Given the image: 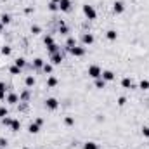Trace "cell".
<instances>
[{
	"label": "cell",
	"instance_id": "obj_1",
	"mask_svg": "<svg viewBox=\"0 0 149 149\" xmlns=\"http://www.w3.org/2000/svg\"><path fill=\"white\" fill-rule=\"evenodd\" d=\"M81 9H83V14H85V17H87L88 21H94V19L97 17V12H95V9H94L92 5H88V3H85V5H83Z\"/></svg>",
	"mask_w": 149,
	"mask_h": 149
},
{
	"label": "cell",
	"instance_id": "obj_2",
	"mask_svg": "<svg viewBox=\"0 0 149 149\" xmlns=\"http://www.w3.org/2000/svg\"><path fill=\"white\" fill-rule=\"evenodd\" d=\"M88 76L90 78H94V80H97V78H101V74H102V70L99 68V66H95V64H92V66H88Z\"/></svg>",
	"mask_w": 149,
	"mask_h": 149
},
{
	"label": "cell",
	"instance_id": "obj_3",
	"mask_svg": "<svg viewBox=\"0 0 149 149\" xmlns=\"http://www.w3.org/2000/svg\"><path fill=\"white\" fill-rule=\"evenodd\" d=\"M45 108H47V109H50V111H56V109L59 108L57 99H56V97H49V99H45Z\"/></svg>",
	"mask_w": 149,
	"mask_h": 149
},
{
	"label": "cell",
	"instance_id": "obj_4",
	"mask_svg": "<svg viewBox=\"0 0 149 149\" xmlns=\"http://www.w3.org/2000/svg\"><path fill=\"white\" fill-rule=\"evenodd\" d=\"M125 10V2L123 0H116L114 3H113V12L114 14H121Z\"/></svg>",
	"mask_w": 149,
	"mask_h": 149
},
{
	"label": "cell",
	"instance_id": "obj_5",
	"mask_svg": "<svg viewBox=\"0 0 149 149\" xmlns=\"http://www.w3.org/2000/svg\"><path fill=\"white\" fill-rule=\"evenodd\" d=\"M50 61H52L50 64H54V66H59V64L64 61V56H63L61 52H56V54H52V56H50Z\"/></svg>",
	"mask_w": 149,
	"mask_h": 149
},
{
	"label": "cell",
	"instance_id": "obj_6",
	"mask_svg": "<svg viewBox=\"0 0 149 149\" xmlns=\"http://www.w3.org/2000/svg\"><path fill=\"white\" fill-rule=\"evenodd\" d=\"M59 10L61 12H70L71 10V0H59Z\"/></svg>",
	"mask_w": 149,
	"mask_h": 149
},
{
	"label": "cell",
	"instance_id": "obj_7",
	"mask_svg": "<svg viewBox=\"0 0 149 149\" xmlns=\"http://www.w3.org/2000/svg\"><path fill=\"white\" fill-rule=\"evenodd\" d=\"M70 54L74 56V57H81V56H85V47H73V49H70Z\"/></svg>",
	"mask_w": 149,
	"mask_h": 149
},
{
	"label": "cell",
	"instance_id": "obj_8",
	"mask_svg": "<svg viewBox=\"0 0 149 149\" xmlns=\"http://www.w3.org/2000/svg\"><path fill=\"white\" fill-rule=\"evenodd\" d=\"M81 42H83V45H92L94 43V35L92 33H83Z\"/></svg>",
	"mask_w": 149,
	"mask_h": 149
},
{
	"label": "cell",
	"instance_id": "obj_9",
	"mask_svg": "<svg viewBox=\"0 0 149 149\" xmlns=\"http://www.w3.org/2000/svg\"><path fill=\"white\" fill-rule=\"evenodd\" d=\"M5 101H7L9 104H17V102H19V95H17V94H12V92H10V94H9V95L5 97Z\"/></svg>",
	"mask_w": 149,
	"mask_h": 149
},
{
	"label": "cell",
	"instance_id": "obj_10",
	"mask_svg": "<svg viewBox=\"0 0 149 149\" xmlns=\"http://www.w3.org/2000/svg\"><path fill=\"white\" fill-rule=\"evenodd\" d=\"M101 78H102L104 81H113V80H114V73H113V71H109V70H106V71H102Z\"/></svg>",
	"mask_w": 149,
	"mask_h": 149
},
{
	"label": "cell",
	"instance_id": "obj_11",
	"mask_svg": "<svg viewBox=\"0 0 149 149\" xmlns=\"http://www.w3.org/2000/svg\"><path fill=\"white\" fill-rule=\"evenodd\" d=\"M121 87H123V88H135V85L132 83L130 78H123V80H121Z\"/></svg>",
	"mask_w": 149,
	"mask_h": 149
},
{
	"label": "cell",
	"instance_id": "obj_12",
	"mask_svg": "<svg viewBox=\"0 0 149 149\" xmlns=\"http://www.w3.org/2000/svg\"><path fill=\"white\" fill-rule=\"evenodd\" d=\"M57 83H59V81H57V78H56V76H49V78H47V87L54 88Z\"/></svg>",
	"mask_w": 149,
	"mask_h": 149
},
{
	"label": "cell",
	"instance_id": "obj_13",
	"mask_svg": "<svg viewBox=\"0 0 149 149\" xmlns=\"http://www.w3.org/2000/svg\"><path fill=\"white\" fill-rule=\"evenodd\" d=\"M28 132H30V134H38V132H40V125H38V123H30Z\"/></svg>",
	"mask_w": 149,
	"mask_h": 149
},
{
	"label": "cell",
	"instance_id": "obj_14",
	"mask_svg": "<svg viewBox=\"0 0 149 149\" xmlns=\"http://www.w3.org/2000/svg\"><path fill=\"white\" fill-rule=\"evenodd\" d=\"M59 33H61V35H68V33H70V30H68V26L64 24V21L59 23Z\"/></svg>",
	"mask_w": 149,
	"mask_h": 149
},
{
	"label": "cell",
	"instance_id": "obj_15",
	"mask_svg": "<svg viewBox=\"0 0 149 149\" xmlns=\"http://www.w3.org/2000/svg\"><path fill=\"white\" fill-rule=\"evenodd\" d=\"M24 85H26V87H33V85H35V76H33V74H28L26 80H24Z\"/></svg>",
	"mask_w": 149,
	"mask_h": 149
},
{
	"label": "cell",
	"instance_id": "obj_16",
	"mask_svg": "<svg viewBox=\"0 0 149 149\" xmlns=\"http://www.w3.org/2000/svg\"><path fill=\"white\" fill-rule=\"evenodd\" d=\"M19 128H21L19 120H12V123H10V130H12V132H19Z\"/></svg>",
	"mask_w": 149,
	"mask_h": 149
},
{
	"label": "cell",
	"instance_id": "obj_17",
	"mask_svg": "<svg viewBox=\"0 0 149 149\" xmlns=\"http://www.w3.org/2000/svg\"><path fill=\"white\" fill-rule=\"evenodd\" d=\"M43 64H45V61H43L42 57H37V59L33 61V66H35L37 70H42V68H43Z\"/></svg>",
	"mask_w": 149,
	"mask_h": 149
},
{
	"label": "cell",
	"instance_id": "obj_18",
	"mask_svg": "<svg viewBox=\"0 0 149 149\" xmlns=\"http://www.w3.org/2000/svg\"><path fill=\"white\" fill-rule=\"evenodd\" d=\"M83 149H99V146H97L94 141H87V142L83 144Z\"/></svg>",
	"mask_w": 149,
	"mask_h": 149
},
{
	"label": "cell",
	"instance_id": "obj_19",
	"mask_svg": "<svg viewBox=\"0 0 149 149\" xmlns=\"http://www.w3.org/2000/svg\"><path fill=\"white\" fill-rule=\"evenodd\" d=\"M47 50L50 52V56H52V54H56V52H61V50H59V45H57V43H52V45H49V47H47Z\"/></svg>",
	"mask_w": 149,
	"mask_h": 149
},
{
	"label": "cell",
	"instance_id": "obj_20",
	"mask_svg": "<svg viewBox=\"0 0 149 149\" xmlns=\"http://www.w3.org/2000/svg\"><path fill=\"white\" fill-rule=\"evenodd\" d=\"M73 47H76V40H74L73 37H70L66 40V49L70 50V49H73Z\"/></svg>",
	"mask_w": 149,
	"mask_h": 149
},
{
	"label": "cell",
	"instance_id": "obj_21",
	"mask_svg": "<svg viewBox=\"0 0 149 149\" xmlns=\"http://www.w3.org/2000/svg\"><path fill=\"white\" fill-rule=\"evenodd\" d=\"M16 66L23 70V68L26 66V59H24V57H17V59H16Z\"/></svg>",
	"mask_w": 149,
	"mask_h": 149
},
{
	"label": "cell",
	"instance_id": "obj_22",
	"mask_svg": "<svg viewBox=\"0 0 149 149\" xmlns=\"http://www.w3.org/2000/svg\"><path fill=\"white\" fill-rule=\"evenodd\" d=\"M106 38H108V40H116V38H118V33H116V31H114V30H109V31H108V33H106Z\"/></svg>",
	"mask_w": 149,
	"mask_h": 149
},
{
	"label": "cell",
	"instance_id": "obj_23",
	"mask_svg": "<svg viewBox=\"0 0 149 149\" xmlns=\"http://www.w3.org/2000/svg\"><path fill=\"white\" fill-rule=\"evenodd\" d=\"M42 70H43V71H45L47 74H50V73H52V70H54V64H50V63H45Z\"/></svg>",
	"mask_w": 149,
	"mask_h": 149
},
{
	"label": "cell",
	"instance_id": "obj_24",
	"mask_svg": "<svg viewBox=\"0 0 149 149\" xmlns=\"http://www.w3.org/2000/svg\"><path fill=\"white\" fill-rule=\"evenodd\" d=\"M47 7H49V10H50V12H57V10H59V3H54V2H49V5H47Z\"/></svg>",
	"mask_w": 149,
	"mask_h": 149
},
{
	"label": "cell",
	"instance_id": "obj_25",
	"mask_svg": "<svg viewBox=\"0 0 149 149\" xmlns=\"http://www.w3.org/2000/svg\"><path fill=\"white\" fill-rule=\"evenodd\" d=\"M0 23H2V24H9V23H10V16H9V14H2V16H0Z\"/></svg>",
	"mask_w": 149,
	"mask_h": 149
},
{
	"label": "cell",
	"instance_id": "obj_26",
	"mask_svg": "<svg viewBox=\"0 0 149 149\" xmlns=\"http://www.w3.org/2000/svg\"><path fill=\"white\" fill-rule=\"evenodd\" d=\"M0 52H2V56H10V52H12V49H10L9 45H3V47L0 49Z\"/></svg>",
	"mask_w": 149,
	"mask_h": 149
},
{
	"label": "cell",
	"instance_id": "obj_27",
	"mask_svg": "<svg viewBox=\"0 0 149 149\" xmlns=\"http://www.w3.org/2000/svg\"><path fill=\"white\" fill-rule=\"evenodd\" d=\"M28 99H30V90H24V92L19 95V102H21V101H23V102H26Z\"/></svg>",
	"mask_w": 149,
	"mask_h": 149
},
{
	"label": "cell",
	"instance_id": "obj_28",
	"mask_svg": "<svg viewBox=\"0 0 149 149\" xmlns=\"http://www.w3.org/2000/svg\"><path fill=\"white\" fill-rule=\"evenodd\" d=\"M104 87H106V81L102 78H97L95 80V88H104Z\"/></svg>",
	"mask_w": 149,
	"mask_h": 149
},
{
	"label": "cell",
	"instance_id": "obj_29",
	"mask_svg": "<svg viewBox=\"0 0 149 149\" xmlns=\"http://www.w3.org/2000/svg\"><path fill=\"white\" fill-rule=\"evenodd\" d=\"M139 88H141V90H149V80H142V81L139 83Z\"/></svg>",
	"mask_w": 149,
	"mask_h": 149
},
{
	"label": "cell",
	"instance_id": "obj_30",
	"mask_svg": "<svg viewBox=\"0 0 149 149\" xmlns=\"http://www.w3.org/2000/svg\"><path fill=\"white\" fill-rule=\"evenodd\" d=\"M43 43L49 47V45H52V43H56V42H54V38L50 37V35H45V38H43Z\"/></svg>",
	"mask_w": 149,
	"mask_h": 149
},
{
	"label": "cell",
	"instance_id": "obj_31",
	"mask_svg": "<svg viewBox=\"0 0 149 149\" xmlns=\"http://www.w3.org/2000/svg\"><path fill=\"white\" fill-rule=\"evenodd\" d=\"M3 99H5V83L0 81V101H3Z\"/></svg>",
	"mask_w": 149,
	"mask_h": 149
},
{
	"label": "cell",
	"instance_id": "obj_32",
	"mask_svg": "<svg viewBox=\"0 0 149 149\" xmlns=\"http://www.w3.org/2000/svg\"><path fill=\"white\" fill-rule=\"evenodd\" d=\"M9 71H10V74H21V68H17V66L14 64V66H10Z\"/></svg>",
	"mask_w": 149,
	"mask_h": 149
},
{
	"label": "cell",
	"instance_id": "obj_33",
	"mask_svg": "<svg viewBox=\"0 0 149 149\" xmlns=\"http://www.w3.org/2000/svg\"><path fill=\"white\" fill-rule=\"evenodd\" d=\"M64 123H66L68 127H71V125H74V118L73 116H66V118H64Z\"/></svg>",
	"mask_w": 149,
	"mask_h": 149
},
{
	"label": "cell",
	"instance_id": "obj_34",
	"mask_svg": "<svg viewBox=\"0 0 149 149\" xmlns=\"http://www.w3.org/2000/svg\"><path fill=\"white\" fill-rule=\"evenodd\" d=\"M31 33H33V35L42 33V28H40V26H37V24H33V26H31Z\"/></svg>",
	"mask_w": 149,
	"mask_h": 149
},
{
	"label": "cell",
	"instance_id": "obj_35",
	"mask_svg": "<svg viewBox=\"0 0 149 149\" xmlns=\"http://www.w3.org/2000/svg\"><path fill=\"white\" fill-rule=\"evenodd\" d=\"M10 123H12V120H10V118H7V116H5V118H2V125L10 127Z\"/></svg>",
	"mask_w": 149,
	"mask_h": 149
},
{
	"label": "cell",
	"instance_id": "obj_36",
	"mask_svg": "<svg viewBox=\"0 0 149 149\" xmlns=\"http://www.w3.org/2000/svg\"><path fill=\"white\" fill-rule=\"evenodd\" d=\"M7 114H9V111H7V108H3V106H2V108H0V118H5Z\"/></svg>",
	"mask_w": 149,
	"mask_h": 149
},
{
	"label": "cell",
	"instance_id": "obj_37",
	"mask_svg": "<svg viewBox=\"0 0 149 149\" xmlns=\"http://www.w3.org/2000/svg\"><path fill=\"white\" fill-rule=\"evenodd\" d=\"M125 104H127V99L125 97H120L118 99V106H125Z\"/></svg>",
	"mask_w": 149,
	"mask_h": 149
},
{
	"label": "cell",
	"instance_id": "obj_38",
	"mask_svg": "<svg viewBox=\"0 0 149 149\" xmlns=\"http://www.w3.org/2000/svg\"><path fill=\"white\" fill-rule=\"evenodd\" d=\"M142 135L144 137H149V127H142Z\"/></svg>",
	"mask_w": 149,
	"mask_h": 149
},
{
	"label": "cell",
	"instance_id": "obj_39",
	"mask_svg": "<svg viewBox=\"0 0 149 149\" xmlns=\"http://www.w3.org/2000/svg\"><path fill=\"white\" fill-rule=\"evenodd\" d=\"M5 146H7V139H3V137H2V139H0V149L5 148Z\"/></svg>",
	"mask_w": 149,
	"mask_h": 149
},
{
	"label": "cell",
	"instance_id": "obj_40",
	"mask_svg": "<svg viewBox=\"0 0 149 149\" xmlns=\"http://www.w3.org/2000/svg\"><path fill=\"white\" fill-rule=\"evenodd\" d=\"M24 12H26V14H31V12H33V7H26Z\"/></svg>",
	"mask_w": 149,
	"mask_h": 149
},
{
	"label": "cell",
	"instance_id": "obj_41",
	"mask_svg": "<svg viewBox=\"0 0 149 149\" xmlns=\"http://www.w3.org/2000/svg\"><path fill=\"white\" fill-rule=\"evenodd\" d=\"M35 123H38V125H42V123H43V120H42V118H37V120H35Z\"/></svg>",
	"mask_w": 149,
	"mask_h": 149
},
{
	"label": "cell",
	"instance_id": "obj_42",
	"mask_svg": "<svg viewBox=\"0 0 149 149\" xmlns=\"http://www.w3.org/2000/svg\"><path fill=\"white\" fill-rule=\"evenodd\" d=\"M2 31H3V24L0 23V33H2Z\"/></svg>",
	"mask_w": 149,
	"mask_h": 149
},
{
	"label": "cell",
	"instance_id": "obj_43",
	"mask_svg": "<svg viewBox=\"0 0 149 149\" xmlns=\"http://www.w3.org/2000/svg\"><path fill=\"white\" fill-rule=\"evenodd\" d=\"M49 2H54V3H59V0H49Z\"/></svg>",
	"mask_w": 149,
	"mask_h": 149
},
{
	"label": "cell",
	"instance_id": "obj_44",
	"mask_svg": "<svg viewBox=\"0 0 149 149\" xmlns=\"http://www.w3.org/2000/svg\"><path fill=\"white\" fill-rule=\"evenodd\" d=\"M23 149H30V148H23Z\"/></svg>",
	"mask_w": 149,
	"mask_h": 149
}]
</instances>
